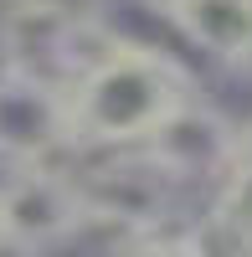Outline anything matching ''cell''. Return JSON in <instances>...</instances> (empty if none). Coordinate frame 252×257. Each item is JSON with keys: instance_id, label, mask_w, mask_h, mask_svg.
Wrapping results in <instances>:
<instances>
[{"instance_id": "obj_5", "label": "cell", "mask_w": 252, "mask_h": 257, "mask_svg": "<svg viewBox=\"0 0 252 257\" xmlns=\"http://www.w3.org/2000/svg\"><path fill=\"white\" fill-rule=\"evenodd\" d=\"M139 149L155 160V170L175 190L180 185H216L237 170V123L226 113H216L211 103H201V93H191Z\"/></svg>"}, {"instance_id": "obj_7", "label": "cell", "mask_w": 252, "mask_h": 257, "mask_svg": "<svg viewBox=\"0 0 252 257\" xmlns=\"http://www.w3.org/2000/svg\"><path fill=\"white\" fill-rule=\"evenodd\" d=\"M170 26L216 62H237L252 47V0H165Z\"/></svg>"}, {"instance_id": "obj_13", "label": "cell", "mask_w": 252, "mask_h": 257, "mask_svg": "<svg viewBox=\"0 0 252 257\" xmlns=\"http://www.w3.org/2000/svg\"><path fill=\"white\" fill-rule=\"evenodd\" d=\"M160 6H165V0H160Z\"/></svg>"}, {"instance_id": "obj_6", "label": "cell", "mask_w": 252, "mask_h": 257, "mask_svg": "<svg viewBox=\"0 0 252 257\" xmlns=\"http://www.w3.org/2000/svg\"><path fill=\"white\" fill-rule=\"evenodd\" d=\"M0 160L16 170L77 160L67 93L21 72H0Z\"/></svg>"}, {"instance_id": "obj_11", "label": "cell", "mask_w": 252, "mask_h": 257, "mask_svg": "<svg viewBox=\"0 0 252 257\" xmlns=\"http://www.w3.org/2000/svg\"><path fill=\"white\" fill-rule=\"evenodd\" d=\"M237 67H242V72H247V77H252V47H247V57H242V62H237Z\"/></svg>"}, {"instance_id": "obj_10", "label": "cell", "mask_w": 252, "mask_h": 257, "mask_svg": "<svg viewBox=\"0 0 252 257\" xmlns=\"http://www.w3.org/2000/svg\"><path fill=\"white\" fill-rule=\"evenodd\" d=\"M237 165H242V170H252V123H242V128H237Z\"/></svg>"}, {"instance_id": "obj_1", "label": "cell", "mask_w": 252, "mask_h": 257, "mask_svg": "<svg viewBox=\"0 0 252 257\" xmlns=\"http://www.w3.org/2000/svg\"><path fill=\"white\" fill-rule=\"evenodd\" d=\"M191 93L196 77L185 72L180 57L144 41H118L93 72H82L67 88L72 149L77 155L139 149Z\"/></svg>"}, {"instance_id": "obj_12", "label": "cell", "mask_w": 252, "mask_h": 257, "mask_svg": "<svg viewBox=\"0 0 252 257\" xmlns=\"http://www.w3.org/2000/svg\"><path fill=\"white\" fill-rule=\"evenodd\" d=\"M0 252H11V247H6V216H0Z\"/></svg>"}, {"instance_id": "obj_9", "label": "cell", "mask_w": 252, "mask_h": 257, "mask_svg": "<svg viewBox=\"0 0 252 257\" xmlns=\"http://www.w3.org/2000/svg\"><path fill=\"white\" fill-rule=\"evenodd\" d=\"M113 257H201V252H196L185 226H160V231H144V237L118 242Z\"/></svg>"}, {"instance_id": "obj_4", "label": "cell", "mask_w": 252, "mask_h": 257, "mask_svg": "<svg viewBox=\"0 0 252 257\" xmlns=\"http://www.w3.org/2000/svg\"><path fill=\"white\" fill-rule=\"evenodd\" d=\"M0 216H6V247L11 252H52L88 231L77 170L67 160L57 165H26L0 185Z\"/></svg>"}, {"instance_id": "obj_8", "label": "cell", "mask_w": 252, "mask_h": 257, "mask_svg": "<svg viewBox=\"0 0 252 257\" xmlns=\"http://www.w3.org/2000/svg\"><path fill=\"white\" fill-rule=\"evenodd\" d=\"M206 216H211L226 237H237L252 252V170L237 165L226 180L211 185V206H206Z\"/></svg>"}, {"instance_id": "obj_2", "label": "cell", "mask_w": 252, "mask_h": 257, "mask_svg": "<svg viewBox=\"0 0 252 257\" xmlns=\"http://www.w3.org/2000/svg\"><path fill=\"white\" fill-rule=\"evenodd\" d=\"M118 31L62 0H16L0 16V72H21L67 93L118 47Z\"/></svg>"}, {"instance_id": "obj_3", "label": "cell", "mask_w": 252, "mask_h": 257, "mask_svg": "<svg viewBox=\"0 0 252 257\" xmlns=\"http://www.w3.org/2000/svg\"><path fill=\"white\" fill-rule=\"evenodd\" d=\"M72 170H77L88 226H108L123 242L170 226V216H175V185L155 170V160L144 155V149L82 155V165H72Z\"/></svg>"}]
</instances>
